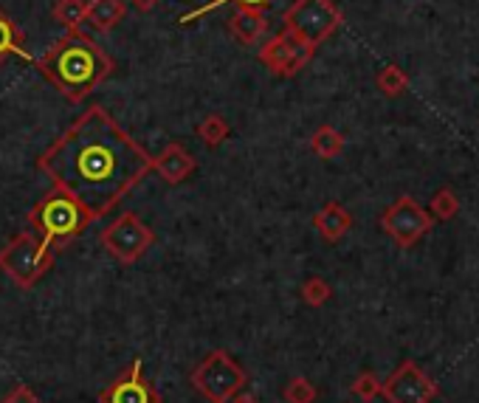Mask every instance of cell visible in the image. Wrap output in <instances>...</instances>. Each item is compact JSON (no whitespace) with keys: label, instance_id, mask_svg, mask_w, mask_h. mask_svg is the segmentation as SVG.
<instances>
[{"label":"cell","instance_id":"6da1fadb","mask_svg":"<svg viewBox=\"0 0 479 403\" xmlns=\"http://www.w3.org/2000/svg\"><path fill=\"white\" fill-rule=\"evenodd\" d=\"M37 169L99 220L150 176L152 156L102 105H93L37 159Z\"/></svg>","mask_w":479,"mask_h":403},{"label":"cell","instance_id":"7a4b0ae2","mask_svg":"<svg viewBox=\"0 0 479 403\" xmlns=\"http://www.w3.org/2000/svg\"><path fill=\"white\" fill-rule=\"evenodd\" d=\"M37 68L68 102L80 105L113 73V60L93 37L76 29L60 37L37 60Z\"/></svg>","mask_w":479,"mask_h":403},{"label":"cell","instance_id":"3957f363","mask_svg":"<svg viewBox=\"0 0 479 403\" xmlns=\"http://www.w3.org/2000/svg\"><path fill=\"white\" fill-rule=\"evenodd\" d=\"M90 223H93V215L63 189L48 192V195L37 201L34 209L29 212L31 232L46 245H51L54 252H60V248L68 245L71 240L82 237Z\"/></svg>","mask_w":479,"mask_h":403},{"label":"cell","instance_id":"277c9868","mask_svg":"<svg viewBox=\"0 0 479 403\" xmlns=\"http://www.w3.org/2000/svg\"><path fill=\"white\" fill-rule=\"evenodd\" d=\"M54 248L34 232H21L0 248V271L14 285L34 287L54 268Z\"/></svg>","mask_w":479,"mask_h":403},{"label":"cell","instance_id":"5b68a950","mask_svg":"<svg viewBox=\"0 0 479 403\" xmlns=\"http://www.w3.org/2000/svg\"><path fill=\"white\" fill-rule=\"evenodd\" d=\"M341 23L344 14L333 0H294L282 14V29L311 43L313 48L333 37Z\"/></svg>","mask_w":479,"mask_h":403},{"label":"cell","instance_id":"8992f818","mask_svg":"<svg viewBox=\"0 0 479 403\" xmlns=\"http://www.w3.org/2000/svg\"><path fill=\"white\" fill-rule=\"evenodd\" d=\"M189 383L195 387L206 400L212 403H228L245 387V370L235 361L232 353L212 350L189 375Z\"/></svg>","mask_w":479,"mask_h":403},{"label":"cell","instance_id":"52a82bcc","mask_svg":"<svg viewBox=\"0 0 479 403\" xmlns=\"http://www.w3.org/2000/svg\"><path fill=\"white\" fill-rule=\"evenodd\" d=\"M99 240H102V248L113 260L122 262V265H133L150 252V245L156 243V232H152V228L136 212H124L110 226L102 228Z\"/></svg>","mask_w":479,"mask_h":403},{"label":"cell","instance_id":"ba28073f","mask_svg":"<svg viewBox=\"0 0 479 403\" xmlns=\"http://www.w3.org/2000/svg\"><path fill=\"white\" fill-rule=\"evenodd\" d=\"M432 226H434V218L412 195H400L392 206L383 209V215H381V228L400 248H412L420 237H426L432 232Z\"/></svg>","mask_w":479,"mask_h":403},{"label":"cell","instance_id":"9c48e42d","mask_svg":"<svg viewBox=\"0 0 479 403\" xmlns=\"http://www.w3.org/2000/svg\"><path fill=\"white\" fill-rule=\"evenodd\" d=\"M313 51L316 48L311 43H304L296 34L282 29L277 37H271V40L260 48V63L274 76L287 80V76H296L302 68H308V63L313 60Z\"/></svg>","mask_w":479,"mask_h":403},{"label":"cell","instance_id":"30bf717a","mask_svg":"<svg viewBox=\"0 0 479 403\" xmlns=\"http://www.w3.org/2000/svg\"><path fill=\"white\" fill-rule=\"evenodd\" d=\"M381 395L389 403H432L437 398V383L415 361H404L381 383Z\"/></svg>","mask_w":479,"mask_h":403},{"label":"cell","instance_id":"8fae6325","mask_svg":"<svg viewBox=\"0 0 479 403\" xmlns=\"http://www.w3.org/2000/svg\"><path fill=\"white\" fill-rule=\"evenodd\" d=\"M99 403H161V395L144 375V361L133 358L130 367L99 392Z\"/></svg>","mask_w":479,"mask_h":403},{"label":"cell","instance_id":"7c38bea8","mask_svg":"<svg viewBox=\"0 0 479 403\" xmlns=\"http://www.w3.org/2000/svg\"><path fill=\"white\" fill-rule=\"evenodd\" d=\"M195 169H198V159L178 141L167 144L161 156H152V172H156L161 181H167L169 186L184 184Z\"/></svg>","mask_w":479,"mask_h":403},{"label":"cell","instance_id":"4fadbf2b","mask_svg":"<svg viewBox=\"0 0 479 403\" xmlns=\"http://www.w3.org/2000/svg\"><path fill=\"white\" fill-rule=\"evenodd\" d=\"M127 14V0H88L82 26L93 34H107L116 29Z\"/></svg>","mask_w":479,"mask_h":403},{"label":"cell","instance_id":"5bb4252c","mask_svg":"<svg viewBox=\"0 0 479 403\" xmlns=\"http://www.w3.org/2000/svg\"><path fill=\"white\" fill-rule=\"evenodd\" d=\"M228 31L237 43L243 46H257L265 31H268V17L262 9H248V6H237L235 14L228 17Z\"/></svg>","mask_w":479,"mask_h":403},{"label":"cell","instance_id":"9a60e30c","mask_svg":"<svg viewBox=\"0 0 479 403\" xmlns=\"http://www.w3.org/2000/svg\"><path fill=\"white\" fill-rule=\"evenodd\" d=\"M313 228L328 243H338L353 228V215L341 203L330 201V203H324L319 212L313 215Z\"/></svg>","mask_w":479,"mask_h":403},{"label":"cell","instance_id":"2e32d148","mask_svg":"<svg viewBox=\"0 0 479 403\" xmlns=\"http://www.w3.org/2000/svg\"><path fill=\"white\" fill-rule=\"evenodd\" d=\"M9 56H21V60H31L26 46H23V34L17 29L12 17L0 9V65H4Z\"/></svg>","mask_w":479,"mask_h":403},{"label":"cell","instance_id":"e0dca14e","mask_svg":"<svg viewBox=\"0 0 479 403\" xmlns=\"http://www.w3.org/2000/svg\"><path fill=\"white\" fill-rule=\"evenodd\" d=\"M311 150H313V156L324 159V161H330L336 156H341V150H344V136L330 127V124H321L313 136H311Z\"/></svg>","mask_w":479,"mask_h":403},{"label":"cell","instance_id":"ac0fdd59","mask_svg":"<svg viewBox=\"0 0 479 403\" xmlns=\"http://www.w3.org/2000/svg\"><path fill=\"white\" fill-rule=\"evenodd\" d=\"M85 6H88V0H56L51 14L60 26H65L68 31H76L85 21Z\"/></svg>","mask_w":479,"mask_h":403},{"label":"cell","instance_id":"d6986e66","mask_svg":"<svg viewBox=\"0 0 479 403\" xmlns=\"http://www.w3.org/2000/svg\"><path fill=\"white\" fill-rule=\"evenodd\" d=\"M228 4H235V6H248V9H262V12H265L268 6H274V0H209V4H203V6H198V9H192V12L181 14L178 26L195 23V21H201L203 14L215 12V9H220V6H228Z\"/></svg>","mask_w":479,"mask_h":403},{"label":"cell","instance_id":"ffe728a7","mask_svg":"<svg viewBox=\"0 0 479 403\" xmlns=\"http://www.w3.org/2000/svg\"><path fill=\"white\" fill-rule=\"evenodd\" d=\"M198 139L209 147V150H218L226 139L228 133H232V127H228V122L220 116V113H212V116H206L201 124H198Z\"/></svg>","mask_w":479,"mask_h":403},{"label":"cell","instance_id":"44dd1931","mask_svg":"<svg viewBox=\"0 0 479 403\" xmlns=\"http://www.w3.org/2000/svg\"><path fill=\"white\" fill-rule=\"evenodd\" d=\"M375 85H378V90L383 96L395 99V96L409 90V73L404 68H398V65H387V68H381V73L375 76Z\"/></svg>","mask_w":479,"mask_h":403},{"label":"cell","instance_id":"7402d4cb","mask_svg":"<svg viewBox=\"0 0 479 403\" xmlns=\"http://www.w3.org/2000/svg\"><path fill=\"white\" fill-rule=\"evenodd\" d=\"M299 296L304 304H311V308H321V304H328L333 296V287L328 285V279L321 277H308L299 287Z\"/></svg>","mask_w":479,"mask_h":403},{"label":"cell","instance_id":"603a6c76","mask_svg":"<svg viewBox=\"0 0 479 403\" xmlns=\"http://www.w3.org/2000/svg\"><path fill=\"white\" fill-rule=\"evenodd\" d=\"M316 395H319L316 387H313L308 378H302V375L291 378V381L285 383V390H282L285 403H313Z\"/></svg>","mask_w":479,"mask_h":403},{"label":"cell","instance_id":"cb8c5ba5","mask_svg":"<svg viewBox=\"0 0 479 403\" xmlns=\"http://www.w3.org/2000/svg\"><path fill=\"white\" fill-rule=\"evenodd\" d=\"M457 212H459V201H457V195L451 189H440L437 195L432 198V218H437V220H451V218H457Z\"/></svg>","mask_w":479,"mask_h":403},{"label":"cell","instance_id":"d4e9b609","mask_svg":"<svg viewBox=\"0 0 479 403\" xmlns=\"http://www.w3.org/2000/svg\"><path fill=\"white\" fill-rule=\"evenodd\" d=\"M350 392H353L358 400L370 403V400H375V398L381 395V381H378L375 373H361V375L350 383Z\"/></svg>","mask_w":479,"mask_h":403},{"label":"cell","instance_id":"484cf974","mask_svg":"<svg viewBox=\"0 0 479 403\" xmlns=\"http://www.w3.org/2000/svg\"><path fill=\"white\" fill-rule=\"evenodd\" d=\"M0 403H43L40 398L34 395V390L31 387H26V383H17V387L0 400Z\"/></svg>","mask_w":479,"mask_h":403},{"label":"cell","instance_id":"4316f807","mask_svg":"<svg viewBox=\"0 0 479 403\" xmlns=\"http://www.w3.org/2000/svg\"><path fill=\"white\" fill-rule=\"evenodd\" d=\"M158 4H161V0H130V6L136 12H152Z\"/></svg>","mask_w":479,"mask_h":403},{"label":"cell","instance_id":"83f0119b","mask_svg":"<svg viewBox=\"0 0 479 403\" xmlns=\"http://www.w3.org/2000/svg\"><path fill=\"white\" fill-rule=\"evenodd\" d=\"M228 403H260L254 395H248V392H237L235 398H228Z\"/></svg>","mask_w":479,"mask_h":403}]
</instances>
